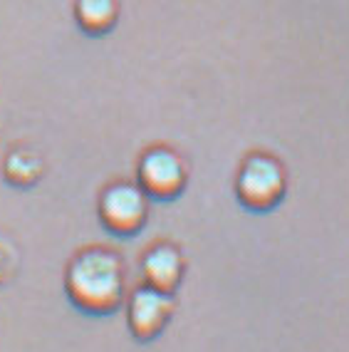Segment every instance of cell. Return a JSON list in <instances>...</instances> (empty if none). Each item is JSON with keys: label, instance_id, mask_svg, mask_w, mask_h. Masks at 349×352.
Segmentation results:
<instances>
[{"label": "cell", "instance_id": "6da1fadb", "mask_svg": "<svg viewBox=\"0 0 349 352\" xmlns=\"http://www.w3.org/2000/svg\"><path fill=\"white\" fill-rule=\"evenodd\" d=\"M67 296L87 315H109L124 300V265L106 248H87L67 268Z\"/></svg>", "mask_w": 349, "mask_h": 352}, {"label": "cell", "instance_id": "7a4b0ae2", "mask_svg": "<svg viewBox=\"0 0 349 352\" xmlns=\"http://www.w3.org/2000/svg\"><path fill=\"white\" fill-rule=\"evenodd\" d=\"M287 176L270 154H250L236 176V196L248 211L265 214L285 199Z\"/></svg>", "mask_w": 349, "mask_h": 352}, {"label": "cell", "instance_id": "3957f363", "mask_svg": "<svg viewBox=\"0 0 349 352\" xmlns=\"http://www.w3.org/2000/svg\"><path fill=\"white\" fill-rule=\"evenodd\" d=\"M139 189L156 201H171L186 189V164L174 149L154 146L139 159Z\"/></svg>", "mask_w": 349, "mask_h": 352}, {"label": "cell", "instance_id": "277c9868", "mask_svg": "<svg viewBox=\"0 0 349 352\" xmlns=\"http://www.w3.org/2000/svg\"><path fill=\"white\" fill-rule=\"evenodd\" d=\"M149 216V196L139 184L119 182L106 186L100 199V219L117 236H134L144 228Z\"/></svg>", "mask_w": 349, "mask_h": 352}, {"label": "cell", "instance_id": "5b68a950", "mask_svg": "<svg viewBox=\"0 0 349 352\" xmlns=\"http://www.w3.org/2000/svg\"><path fill=\"white\" fill-rule=\"evenodd\" d=\"M174 315V296L142 285L129 298V330L139 342H151L166 330Z\"/></svg>", "mask_w": 349, "mask_h": 352}, {"label": "cell", "instance_id": "8992f818", "mask_svg": "<svg viewBox=\"0 0 349 352\" xmlns=\"http://www.w3.org/2000/svg\"><path fill=\"white\" fill-rule=\"evenodd\" d=\"M183 271H186V263H183L181 251L171 243L151 245L142 261L144 285L161 290V293H171V296L181 285Z\"/></svg>", "mask_w": 349, "mask_h": 352}, {"label": "cell", "instance_id": "52a82bcc", "mask_svg": "<svg viewBox=\"0 0 349 352\" xmlns=\"http://www.w3.org/2000/svg\"><path fill=\"white\" fill-rule=\"evenodd\" d=\"M119 6L117 0H77L75 3V18L82 28L92 35L112 30L117 23Z\"/></svg>", "mask_w": 349, "mask_h": 352}, {"label": "cell", "instance_id": "ba28073f", "mask_svg": "<svg viewBox=\"0 0 349 352\" xmlns=\"http://www.w3.org/2000/svg\"><path fill=\"white\" fill-rule=\"evenodd\" d=\"M43 176V159L35 151L18 149L5 159V179L15 186H32Z\"/></svg>", "mask_w": 349, "mask_h": 352}, {"label": "cell", "instance_id": "9c48e42d", "mask_svg": "<svg viewBox=\"0 0 349 352\" xmlns=\"http://www.w3.org/2000/svg\"><path fill=\"white\" fill-rule=\"evenodd\" d=\"M15 265H18V261H15L13 248H10V245H5L3 241H0V285L8 283V280L13 278Z\"/></svg>", "mask_w": 349, "mask_h": 352}]
</instances>
